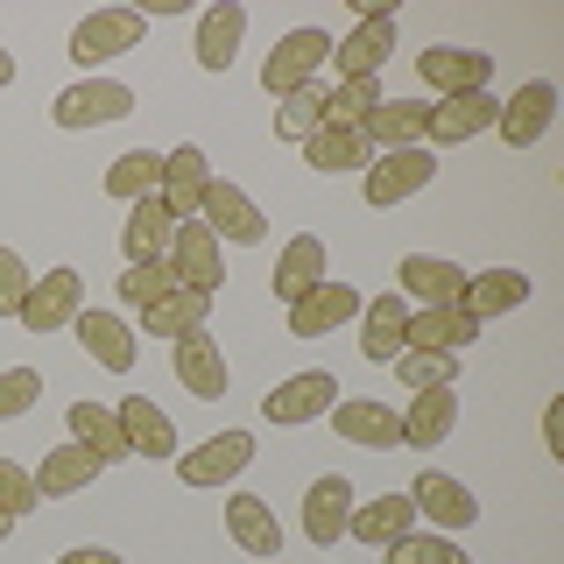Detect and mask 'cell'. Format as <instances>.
I'll return each instance as SVG.
<instances>
[{"label":"cell","instance_id":"8fae6325","mask_svg":"<svg viewBox=\"0 0 564 564\" xmlns=\"http://www.w3.org/2000/svg\"><path fill=\"white\" fill-rule=\"evenodd\" d=\"M416 70H423V85H431L437 99H458V93H487V78H494V57H487V50L437 43V50H423V57H416Z\"/></svg>","mask_w":564,"mask_h":564},{"label":"cell","instance_id":"e575fe53","mask_svg":"<svg viewBox=\"0 0 564 564\" xmlns=\"http://www.w3.org/2000/svg\"><path fill=\"white\" fill-rule=\"evenodd\" d=\"M325 113H332V85L311 78V85H296V93L275 99V134L282 141H311L317 128H325Z\"/></svg>","mask_w":564,"mask_h":564},{"label":"cell","instance_id":"bcb514c9","mask_svg":"<svg viewBox=\"0 0 564 564\" xmlns=\"http://www.w3.org/2000/svg\"><path fill=\"white\" fill-rule=\"evenodd\" d=\"M57 564H128L120 551H99V543H78V551H64Z\"/></svg>","mask_w":564,"mask_h":564},{"label":"cell","instance_id":"4dcf8cb0","mask_svg":"<svg viewBox=\"0 0 564 564\" xmlns=\"http://www.w3.org/2000/svg\"><path fill=\"white\" fill-rule=\"evenodd\" d=\"M317 282H325V240H317V234H296V240L275 254V275H269V290L282 296V304H296V296H304V290H317Z\"/></svg>","mask_w":564,"mask_h":564},{"label":"cell","instance_id":"30bf717a","mask_svg":"<svg viewBox=\"0 0 564 564\" xmlns=\"http://www.w3.org/2000/svg\"><path fill=\"white\" fill-rule=\"evenodd\" d=\"M494 113H501V99H494V93L437 99L431 120H423V149H458V141H473V134H494Z\"/></svg>","mask_w":564,"mask_h":564},{"label":"cell","instance_id":"1f68e13d","mask_svg":"<svg viewBox=\"0 0 564 564\" xmlns=\"http://www.w3.org/2000/svg\"><path fill=\"white\" fill-rule=\"evenodd\" d=\"M170 234H176L170 205L163 198H134L128 205V226H120V247H128V261H163L170 254Z\"/></svg>","mask_w":564,"mask_h":564},{"label":"cell","instance_id":"8992f818","mask_svg":"<svg viewBox=\"0 0 564 564\" xmlns=\"http://www.w3.org/2000/svg\"><path fill=\"white\" fill-rule=\"evenodd\" d=\"M551 120H557V85L551 78H529V85H516V93L501 99L494 134H501L508 149H536V141L551 134Z\"/></svg>","mask_w":564,"mask_h":564},{"label":"cell","instance_id":"7dc6e473","mask_svg":"<svg viewBox=\"0 0 564 564\" xmlns=\"http://www.w3.org/2000/svg\"><path fill=\"white\" fill-rule=\"evenodd\" d=\"M14 85V57H8V43H0V93Z\"/></svg>","mask_w":564,"mask_h":564},{"label":"cell","instance_id":"ab89813d","mask_svg":"<svg viewBox=\"0 0 564 564\" xmlns=\"http://www.w3.org/2000/svg\"><path fill=\"white\" fill-rule=\"evenodd\" d=\"M170 290H176V269H170V254H163V261H128V275H120V304H134V311L163 304Z\"/></svg>","mask_w":564,"mask_h":564},{"label":"cell","instance_id":"d6a6232c","mask_svg":"<svg viewBox=\"0 0 564 564\" xmlns=\"http://www.w3.org/2000/svg\"><path fill=\"white\" fill-rule=\"evenodd\" d=\"M240 35H247V8H240V0L205 8L198 14V70H226V64H234V50H240Z\"/></svg>","mask_w":564,"mask_h":564},{"label":"cell","instance_id":"4fadbf2b","mask_svg":"<svg viewBox=\"0 0 564 564\" xmlns=\"http://www.w3.org/2000/svg\"><path fill=\"white\" fill-rule=\"evenodd\" d=\"M332 402H339V375H290L275 395H261V416L282 423V431H296V423L332 416Z\"/></svg>","mask_w":564,"mask_h":564},{"label":"cell","instance_id":"e0dca14e","mask_svg":"<svg viewBox=\"0 0 564 564\" xmlns=\"http://www.w3.org/2000/svg\"><path fill=\"white\" fill-rule=\"evenodd\" d=\"M205 191H212V163H205V149H170L163 155V191L155 198L170 205V219H198V205H205Z\"/></svg>","mask_w":564,"mask_h":564},{"label":"cell","instance_id":"ac0fdd59","mask_svg":"<svg viewBox=\"0 0 564 564\" xmlns=\"http://www.w3.org/2000/svg\"><path fill=\"white\" fill-rule=\"evenodd\" d=\"M332 423H339V437H346V445H360V452H395V445H402L395 410H388V402H375V395L332 402Z\"/></svg>","mask_w":564,"mask_h":564},{"label":"cell","instance_id":"8d00e7d4","mask_svg":"<svg viewBox=\"0 0 564 564\" xmlns=\"http://www.w3.org/2000/svg\"><path fill=\"white\" fill-rule=\"evenodd\" d=\"M473 317H501V311H516V304H529V275L522 269H487V275H466V296H458Z\"/></svg>","mask_w":564,"mask_h":564},{"label":"cell","instance_id":"60d3db41","mask_svg":"<svg viewBox=\"0 0 564 564\" xmlns=\"http://www.w3.org/2000/svg\"><path fill=\"white\" fill-rule=\"evenodd\" d=\"M388 93H381V78H346V85H332V113L325 120H339V128H360L367 113H375Z\"/></svg>","mask_w":564,"mask_h":564},{"label":"cell","instance_id":"6da1fadb","mask_svg":"<svg viewBox=\"0 0 564 564\" xmlns=\"http://www.w3.org/2000/svg\"><path fill=\"white\" fill-rule=\"evenodd\" d=\"M388 57H395V8H388V0H360V29H352L346 43H332L339 85L346 78H381Z\"/></svg>","mask_w":564,"mask_h":564},{"label":"cell","instance_id":"9a60e30c","mask_svg":"<svg viewBox=\"0 0 564 564\" xmlns=\"http://www.w3.org/2000/svg\"><path fill=\"white\" fill-rule=\"evenodd\" d=\"M402 346H410V304H402L395 290L360 296V352H367L375 367H388Z\"/></svg>","mask_w":564,"mask_h":564},{"label":"cell","instance_id":"52a82bcc","mask_svg":"<svg viewBox=\"0 0 564 564\" xmlns=\"http://www.w3.org/2000/svg\"><path fill=\"white\" fill-rule=\"evenodd\" d=\"M170 269H176V290L219 296L226 261H219V240H212L205 219H176V234H170Z\"/></svg>","mask_w":564,"mask_h":564},{"label":"cell","instance_id":"44dd1931","mask_svg":"<svg viewBox=\"0 0 564 564\" xmlns=\"http://www.w3.org/2000/svg\"><path fill=\"white\" fill-rule=\"evenodd\" d=\"M395 296H423V304H458L466 296V269L437 254H402L395 261Z\"/></svg>","mask_w":564,"mask_h":564},{"label":"cell","instance_id":"9c48e42d","mask_svg":"<svg viewBox=\"0 0 564 564\" xmlns=\"http://www.w3.org/2000/svg\"><path fill=\"white\" fill-rule=\"evenodd\" d=\"M247 466H254V437H247V431H219V437H205L198 452L176 458V480H184V487H226V480H240Z\"/></svg>","mask_w":564,"mask_h":564},{"label":"cell","instance_id":"d6986e66","mask_svg":"<svg viewBox=\"0 0 564 564\" xmlns=\"http://www.w3.org/2000/svg\"><path fill=\"white\" fill-rule=\"evenodd\" d=\"M395 423H402V445L410 452H437L452 437V423H458V395L452 388H416L410 410H402Z\"/></svg>","mask_w":564,"mask_h":564},{"label":"cell","instance_id":"2e32d148","mask_svg":"<svg viewBox=\"0 0 564 564\" xmlns=\"http://www.w3.org/2000/svg\"><path fill=\"white\" fill-rule=\"evenodd\" d=\"M352 480L346 473H325V480H311V494H304V536L317 543V551H332V543L346 536V522H352Z\"/></svg>","mask_w":564,"mask_h":564},{"label":"cell","instance_id":"7402d4cb","mask_svg":"<svg viewBox=\"0 0 564 564\" xmlns=\"http://www.w3.org/2000/svg\"><path fill=\"white\" fill-rule=\"evenodd\" d=\"M410 501H416V516H431L437 529H466V522H480V501H473V487L466 480H452V473H423V480L410 487Z\"/></svg>","mask_w":564,"mask_h":564},{"label":"cell","instance_id":"f1b7e54d","mask_svg":"<svg viewBox=\"0 0 564 564\" xmlns=\"http://www.w3.org/2000/svg\"><path fill=\"white\" fill-rule=\"evenodd\" d=\"M410 529H416V501H410V494H375L367 508H352L346 536H360V543H375V551H388V543L410 536Z\"/></svg>","mask_w":564,"mask_h":564},{"label":"cell","instance_id":"277c9868","mask_svg":"<svg viewBox=\"0 0 564 564\" xmlns=\"http://www.w3.org/2000/svg\"><path fill=\"white\" fill-rule=\"evenodd\" d=\"M431 176H437V155L431 149H388L367 163V205L375 212H395L402 198H416V191H431Z\"/></svg>","mask_w":564,"mask_h":564},{"label":"cell","instance_id":"f6af8a7d","mask_svg":"<svg viewBox=\"0 0 564 564\" xmlns=\"http://www.w3.org/2000/svg\"><path fill=\"white\" fill-rule=\"evenodd\" d=\"M22 296H29V269H22V254H14V247H0V317L22 311Z\"/></svg>","mask_w":564,"mask_h":564},{"label":"cell","instance_id":"7c38bea8","mask_svg":"<svg viewBox=\"0 0 564 564\" xmlns=\"http://www.w3.org/2000/svg\"><path fill=\"white\" fill-rule=\"evenodd\" d=\"M198 219L212 226V240H234V247H254L261 234H269V212L247 198L240 184H219V176H212V191H205Z\"/></svg>","mask_w":564,"mask_h":564},{"label":"cell","instance_id":"3957f363","mask_svg":"<svg viewBox=\"0 0 564 564\" xmlns=\"http://www.w3.org/2000/svg\"><path fill=\"white\" fill-rule=\"evenodd\" d=\"M78 311H85V275L78 269H50V275L29 282V296H22V311H14V317H22L35 339H57Z\"/></svg>","mask_w":564,"mask_h":564},{"label":"cell","instance_id":"f546056e","mask_svg":"<svg viewBox=\"0 0 564 564\" xmlns=\"http://www.w3.org/2000/svg\"><path fill=\"white\" fill-rule=\"evenodd\" d=\"M70 332H78V346L93 352L99 367H113V375H128V367H134V332L120 325L113 311H78V317H70Z\"/></svg>","mask_w":564,"mask_h":564},{"label":"cell","instance_id":"5bb4252c","mask_svg":"<svg viewBox=\"0 0 564 564\" xmlns=\"http://www.w3.org/2000/svg\"><path fill=\"white\" fill-rule=\"evenodd\" d=\"M346 317H360V290L352 282H317V290H304L290 304V339H325V332H339Z\"/></svg>","mask_w":564,"mask_h":564},{"label":"cell","instance_id":"ba28073f","mask_svg":"<svg viewBox=\"0 0 564 564\" xmlns=\"http://www.w3.org/2000/svg\"><path fill=\"white\" fill-rule=\"evenodd\" d=\"M141 29H149V14H141V8H99V14H85V22L70 29V57H78V64L128 57V50L141 43Z\"/></svg>","mask_w":564,"mask_h":564},{"label":"cell","instance_id":"ee69618b","mask_svg":"<svg viewBox=\"0 0 564 564\" xmlns=\"http://www.w3.org/2000/svg\"><path fill=\"white\" fill-rule=\"evenodd\" d=\"M35 395H43V375H35V367H8V375H0V416L35 410Z\"/></svg>","mask_w":564,"mask_h":564},{"label":"cell","instance_id":"cb8c5ba5","mask_svg":"<svg viewBox=\"0 0 564 564\" xmlns=\"http://www.w3.org/2000/svg\"><path fill=\"white\" fill-rule=\"evenodd\" d=\"M113 416H120V437H128V458H170L176 452V423L163 416V402L128 395Z\"/></svg>","mask_w":564,"mask_h":564},{"label":"cell","instance_id":"4316f807","mask_svg":"<svg viewBox=\"0 0 564 564\" xmlns=\"http://www.w3.org/2000/svg\"><path fill=\"white\" fill-rule=\"evenodd\" d=\"M99 458L93 452H85V445H50L43 452V466H35L29 473V480H35V494H43V501H64V494H85V487H93L99 480Z\"/></svg>","mask_w":564,"mask_h":564},{"label":"cell","instance_id":"74e56055","mask_svg":"<svg viewBox=\"0 0 564 564\" xmlns=\"http://www.w3.org/2000/svg\"><path fill=\"white\" fill-rule=\"evenodd\" d=\"M163 191V155L155 149H128L120 163H106V198H155Z\"/></svg>","mask_w":564,"mask_h":564},{"label":"cell","instance_id":"5b68a950","mask_svg":"<svg viewBox=\"0 0 564 564\" xmlns=\"http://www.w3.org/2000/svg\"><path fill=\"white\" fill-rule=\"evenodd\" d=\"M134 113V93L120 78H85V85H64L57 99H50V120L57 128H106V120H128Z\"/></svg>","mask_w":564,"mask_h":564},{"label":"cell","instance_id":"484cf974","mask_svg":"<svg viewBox=\"0 0 564 564\" xmlns=\"http://www.w3.org/2000/svg\"><path fill=\"white\" fill-rule=\"evenodd\" d=\"M423 120H431V106L423 99H381L375 113L360 120V134H367V149H423Z\"/></svg>","mask_w":564,"mask_h":564},{"label":"cell","instance_id":"d4e9b609","mask_svg":"<svg viewBox=\"0 0 564 564\" xmlns=\"http://www.w3.org/2000/svg\"><path fill=\"white\" fill-rule=\"evenodd\" d=\"M226 536H234L247 557H282V522L269 516L261 494H226Z\"/></svg>","mask_w":564,"mask_h":564},{"label":"cell","instance_id":"b9f144b4","mask_svg":"<svg viewBox=\"0 0 564 564\" xmlns=\"http://www.w3.org/2000/svg\"><path fill=\"white\" fill-rule=\"evenodd\" d=\"M388 564H473V557L458 551L452 536H416V529H410V536L388 543Z\"/></svg>","mask_w":564,"mask_h":564},{"label":"cell","instance_id":"83f0119b","mask_svg":"<svg viewBox=\"0 0 564 564\" xmlns=\"http://www.w3.org/2000/svg\"><path fill=\"white\" fill-rule=\"evenodd\" d=\"M304 163H311L317 176H346V170H367V163H375V149H367L360 128H339V120H325V128L304 141Z\"/></svg>","mask_w":564,"mask_h":564},{"label":"cell","instance_id":"c3c4849f","mask_svg":"<svg viewBox=\"0 0 564 564\" xmlns=\"http://www.w3.org/2000/svg\"><path fill=\"white\" fill-rule=\"evenodd\" d=\"M8 529H14V516H0V543H8Z\"/></svg>","mask_w":564,"mask_h":564},{"label":"cell","instance_id":"7a4b0ae2","mask_svg":"<svg viewBox=\"0 0 564 564\" xmlns=\"http://www.w3.org/2000/svg\"><path fill=\"white\" fill-rule=\"evenodd\" d=\"M332 64V35L325 29H290V35H275V50H269V64H261V93H296V85H311L317 70Z\"/></svg>","mask_w":564,"mask_h":564},{"label":"cell","instance_id":"603a6c76","mask_svg":"<svg viewBox=\"0 0 564 564\" xmlns=\"http://www.w3.org/2000/svg\"><path fill=\"white\" fill-rule=\"evenodd\" d=\"M473 339H480V317H473L466 304H423V311H410V346H423V352H458Z\"/></svg>","mask_w":564,"mask_h":564},{"label":"cell","instance_id":"d590c367","mask_svg":"<svg viewBox=\"0 0 564 564\" xmlns=\"http://www.w3.org/2000/svg\"><path fill=\"white\" fill-rule=\"evenodd\" d=\"M70 445H85L99 458V466H113V458H128V437H120V416L106 410V402H70Z\"/></svg>","mask_w":564,"mask_h":564},{"label":"cell","instance_id":"7bdbcfd3","mask_svg":"<svg viewBox=\"0 0 564 564\" xmlns=\"http://www.w3.org/2000/svg\"><path fill=\"white\" fill-rule=\"evenodd\" d=\"M29 508H43V494L14 458H0V516H29Z\"/></svg>","mask_w":564,"mask_h":564},{"label":"cell","instance_id":"836d02e7","mask_svg":"<svg viewBox=\"0 0 564 564\" xmlns=\"http://www.w3.org/2000/svg\"><path fill=\"white\" fill-rule=\"evenodd\" d=\"M205 317H212V296H198V290H170L163 304L141 311V332H149V339H191V332H205Z\"/></svg>","mask_w":564,"mask_h":564},{"label":"cell","instance_id":"ffe728a7","mask_svg":"<svg viewBox=\"0 0 564 564\" xmlns=\"http://www.w3.org/2000/svg\"><path fill=\"white\" fill-rule=\"evenodd\" d=\"M170 367H176V381H184L198 402H219V395H226V352H219V339H212V332L176 339V346H170Z\"/></svg>","mask_w":564,"mask_h":564},{"label":"cell","instance_id":"f35d334b","mask_svg":"<svg viewBox=\"0 0 564 564\" xmlns=\"http://www.w3.org/2000/svg\"><path fill=\"white\" fill-rule=\"evenodd\" d=\"M388 367H395V375L410 381V395H416V388H452V381H458V352H423V346H402Z\"/></svg>","mask_w":564,"mask_h":564}]
</instances>
